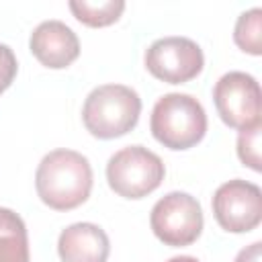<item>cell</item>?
I'll list each match as a JSON object with an SVG mask.
<instances>
[{"instance_id": "obj_3", "label": "cell", "mask_w": 262, "mask_h": 262, "mask_svg": "<svg viewBox=\"0 0 262 262\" xmlns=\"http://www.w3.org/2000/svg\"><path fill=\"white\" fill-rule=\"evenodd\" d=\"M149 129L156 141L168 149H188L207 133V115L203 104L180 92L164 94L151 111Z\"/></svg>"}, {"instance_id": "obj_7", "label": "cell", "mask_w": 262, "mask_h": 262, "mask_svg": "<svg viewBox=\"0 0 262 262\" xmlns=\"http://www.w3.org/2000/svg\"><path fill=\"white\" fill-rule=\"evenodd\" d=\"M201 47L186 37H162L145 51L147 72L166 84H184L203 72Z\"/></svg>"}, {"instance_id": "obj_6", "label": "cell", "mask_w": 262, "mask_h": 262, "mask_svg": "<svg viewBox=\"0 0 262 262\" xmlns=\"http://www.w3.org/2000/svg\"><path fill=\"white\" fill-rule=\"evenodd\" d=\"M213 100L221 121L231 129L242 131L256 123H262L260 84L246 72L223 74L213 88Z\"/></svg>"}, {"instance_id": "obj_16", "label": "cell", "mask_w": 262, "mask_h": 262, "mask_svg": "<svg viewBox=\"0 0 262 262\" xmlns=\"http://www.w3.org/2000/svg\"><path fill=\"white\" fill-rule=\"evenodd\" d=\"M235 262H262V242H254L244 248L235 256Z\"/></svg>"}, {"instance_id": "obj_2", "label": "cell", "mask_w": 262, "mask_h": 262, "mask_svg": "<svg viewBox=\"0 0 262 262\" xmlns=\"http://www.w3.org/2000/svg\"><path fill=\"white\" fill-rule=\"evenodd\" d=\"M141 113L139 94L123 84H102L94 88L82 106L84 127L98 139H115L129 133Z\"/></svg>"}, {"instance_id": "obj_14", "label": "cell", "mask_w": 262, "mask_h": 262, "mask_svg": "<svg viewBox=\"0 0 262 262\" xmlns=\"http://www.w3.org/2000/svg\"><path fill=\"white\" fill-rule=\"evenodd\" d=\"M260 137H262V123H256L248 129H242L237 135V158L242 160L244 166L252 168L254 172L262 170Z\"/></svg>"}, {"instance_id": "obj_11", "label": "cell", "mask_w": 262, "mask_h": 262, "mask_svg": "<svg viewBox=\"0 0 262 262\" xmlns=\"http://www.w3.org/2000/svg\"><path fill=\"white\" fill-rule=\"evenodd\" d=\"M0 262H29L25 221L12 209L0 207Z\"/></svg>"}, {"instance_id": "obj_9", "label": "cell", "mask_w": 262, "mask_h": 262, "mask_svg": "<svg viewBox=\"0 0 262 262\" xmlns=\"http://www.w3.org/2000/svg\"><path fill=\"white\" fill-rule=\"evenodd\" d=\"M29 47L37 61L51 70H63L80 55L76 33L61 20H45L37 25L31 33Z\"/></svg>"}, {"instance_id": "obj_4", "label": "cell", "mask_w": 262, "mask_h": 262, "mask_svg": "<svg viewBox=\"0 0 262 262\" xmlns=\"http://www.w3.org/2000/svg\"><path fill=\"white\" fill-rule=\"evenodd\" d=\"M166 176V166L143 145H129L111 156L106 164L108 186L123 199H143L154 192Z\"/></svg>"}, {"instance_id": "obj_12", "label": "cell", "mask_w": 262, "mask_h": 262, "mask_svg": "<svg viewBox=\"0 0 262 262\" xmlns=\"http://www.w3.org/2000/svg\"><path fill=\"white\" fill-rule=\"evenodd\" d=\"M72 14L86 27H108L119 20L125 10L123 0H104V2H88V0H72Z\"/></svg>"}, {"instance_id": "obj_15", "label": "cell", "mask_w": 262, "mask_h": 262, "mask_svg": "<svg viewBox=\"0 0 262 262\" xmlns=\"http://www.w3.org/2000/svg\"><path fill=\"white\" fill-rule=\"evenodd\" d=\"M16 70H18V63H16L12 49L8 45L0 43V94L12 84Z\"/></svg>"}, {"instance_id": "obj_13", "label": "cell", "mask_w": 262, "mask_h": 262, "mask_svg": "<svg viewBox=\"0 0 262 262\" xmlns=\"http://www.w3.org/2000/svg\"><path fill=\"white\" fill-rule=\"evenodd\" d=\"M233 41L242 51L250 55L262 53V10L260 8H252L239 14L233 29Z\"/></svg>"}, {"instance_id": "obj_17", "label": "cell", "mask_w": 262, "mask_h": 262, "mask_svg": "<svg viewBox=\"0 0 262 262\" xmlns=\"http://www.w3.org/2000/svg\"><path fill=\"white\" fill-rule=\"evenodd\" d=\"M168 262H199L194 256H174V258H170Z\"/></svg>"}, {"instance_id": "obj_5", "label": "cell", "mask_w": 262, "mask_h": 262, "mask_svg": "<svg viewBox=\"0 0 262 262\" xmlns=\"http://www.w3.org/2000/svg\"><path fill=\"white\" fill-rule=\"evenodd\" d=\"M149 225L154 235L166 246H190L203 231V209L188 192H168L154 205Z\"/></svg>"}, {"instance_id": "obj_8", "label": "cell", "mask_w": 262, "mask_h": 262, "mask_svg": "<svg viewBox=\"0 0 262 262\" xmlns=\"http://www.w3.org/2000/svg\"><path fill=\"white\" fill-rule=\"evenodd\" d=\"M213 215L221 229L246 233L262 221V190L248 180L223 182L213 194Z\"/></svg>"}, {"instance_id": "obj_1", "label": "cell", "mask_w": 262, "mask_h": 262, "mask_svg": "<svg viewBox=\"0 0 262 262\" xmlns=\"http://www.w3.org/2000/svg\"><path fill=\"white\" fill-rule=\"evenodd\" d=\"M35 188L49 209H76L92 190L90 162L74 149H53L37 166Z\"/></svg>"}, {"instance_id": "obj_10", "label": "cell", "mask_w": 262, "mask_h": 262, "mask_svg": "<svg viewBox=\"0 0 262 262\" xmlns=\"http://www.w3.org/2000/svg\"><path fill=\"white\" fill-rule=\"evenodd\" d=\"M108 235L94 223H74L59 233L57 254L61 262H106Z\"/></svg>"}]
</instances>
